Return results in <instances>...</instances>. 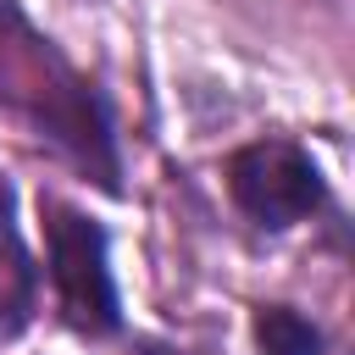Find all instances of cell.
I'll list each match as a JSON object with an SVG mask.
<instances>
[{
  "mask_svg": "<svg viewBox=\"0 0 355 355\" xmlns=\"http://www.w3.org/2000/svg\"><path fill=\"white\" fill-rule=\"evenodd\" d=\"M0 105L78 161L100 189H122V161L111 139V111L94 83L22 17L17 0H0Z\"/></svg>",
  "mask_w": 355,
  "mask_h": 355,
  "instance_id": "6da1fadb",
  "label": "cell"
},
{
  "mask_svg": "<svg viewBox=\"0 0 355 355\" xmlns=\"http://www.w3.org/2000/svg\"><path fill=\"white\" fill-rule=\"evenodd\" d=\"M44 239H50V277H55V300L61 316L78 333H116V283H111V261H105V227L61 200H44Z\"/></svg>",
  "mask_w": 355,
  "mask_h": 355,
  "instance_id": "7a4b0ae2",
  "label": "cell"
},
{
  "mask_svg": "<svg viewBox=\"0 0 355 355\" xmlns=\"http://www.w3.org/2000/svg\"><path fill=\"white\" fill-rule=\"evenodd\" d=\"M255 349L261 355H322V333L288 305H261L255 311Z\"/></svg>",
  "mask_w": 355,
  "mask_h": 355,
  "instance_id": "5b68a950",
  "label": "cell"
},
{
  "mask_svg": "<svg viewBox=\"0 0 355 355\" xmlns=\"http://www.w3.org/2000/svg\"><path fill=\"white\" fill-rule=\"evenodd\" d=\"M227 189H233L239 211L250 222H261V227H288V222L311 216L327 200V183H322L316 161L288 139L244 144L227 161Z\"/></svg>",
  "mask_w": 355,
  "mask_h": 355,
  "instance_id": "3957f363",
  "label": "cell"
},
{
  "mask_svg": "<svg viewBox=\"0 0 355 355\" xmlns=\"http://www.w3.org/2000/svg\"><path fill=\"white\" fill-rule=\"evenodd\" d=\"M28 311H33V261L17 233L11 183L0 178V333H17L28 322Z\"/></svg>",
  "mask_w": 355,
  "mask_h": 355,
  "instance_id": "277c9868",
  "label": "cell"
}]
</instances>
